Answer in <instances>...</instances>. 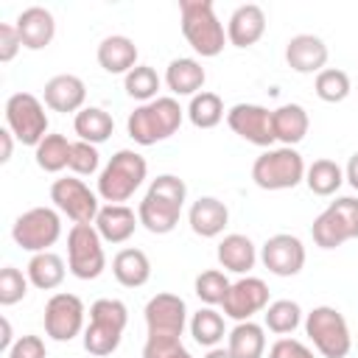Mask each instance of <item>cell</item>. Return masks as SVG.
<instances>
[{
  "mask_svg": "<svg viewBox=\"0 0 358 358\" xmlns=\"http://www.w3.org/2000/svg\"><path fill=\"white\" fill-rule=\"evenodd\" d=\"M67 168L73 171V176H92V173H98V168H101L98 145L76 140L73 148H70V165Z\"/></svg>",
  "mask_w": 358,
  "mask_h": 358,
  "instance_id": "obj_41",
  "label": "cell"
},
{
  "mask_svg": "<svg viewBox=\"0 0 358 358\" xmlns=\"http://www.w3.org/2000/svg\"><path fill=\"white\" fill-rule=\"evenodd\" d=\"M112 274L123 288H140L151 280V260L143 249H120L112 257Z\"/></svg>",
  "mask_w": 358,
  "mask_h": 358,
  "instance_id": "obj_27",
  "label": "cell"
},
{
  "mask_svg": "<svg viewBox=\"0 0 358 358\" xmlns=\"http://www.w3.org/2000/svg\"><path fill=\"white\" fill-rule=\"evenodd\" d=\"M11 238L20 249L31 255L50 252V246L62 238V215L53 207H31L22 215H17L11 227Z\"/></svg>",
  "mask_w": 358,
  "mask_h": 358,
  "instance_id": "obj_11",
  "label": "cell"
},
{
  "mask_svg": "<svg viewBox=\"0 0 358 358\" xmlns=\"http://www.w3.org/2000/svg\"><path fill=\"white\" fill-rule=\"evenodd\" d=\"M271 117H274V137L277 143L282 145H296L305 140L308 129H310V117L305 112V106L299 103H282L277 109H271Z\"/></svg>",
  "mask_w": 358,
  "mask_h": 358,
  "instance_id": "obj_28",
  "label": "cell"
},
{
  "mask_svg": "<svg viewBox=\"0 0 358 358\" xmlns=\"http://www.w3.org/2000/svg\"><path fill=\"white\" fill-rule=\"evenodd\" d=\"M190 336L199 347H218L227 336V324H224V316L215 310V308H199L193 316H190Z\"/></svg>",
  "mask_w": 358,
  "mask_h": 358,
  "instance_id": "obj_33",
  "label": "cell"
},
{
  "mask_svg": "<svg viewBox=\"0 0 358 358\" xmlns=\"http://www.w3.org/2000/svg\"><path fill=\"white\" fill-rule=\"evenodd\" d=\"M84 101H87V84L73 76V73H59L53 78L45 81V90H42V103L53 112H81L84 109Z\"/></svg>",
  "mask_w": 358,
  "mask_h": 358,
  "instance_id": "obj_19",
  "label": "cell"
},
{
  "mask_svg": "<svg viewBox=\"0 0 358 358\" xmlns=\"http://www.w3.org/2000/svg\"><path fill=\"white\" fill-rule=\"evenodd\" d=\"M227 126L252 145L274 148V143H277L271 109H266L260 103H235L232 109H227Z\"/></svg>",
  "mask_w": 358,
  "mask_h": 358,
  "instance_id": "obj_14",
  "label": "cell"
},
{
  "mask_svg": "<svg viewBox=\"0 0 358 358\" xmlns=\"http://www.w3.org/2000/svg\"><path fill=\"white\" fill-rule=\"evenodd\" d=\"M179 17H182V36L199 56L213 59L224 50L227 31L224 22L215 17L213 0H179Z\"/></svg>",
  "mask_w": 358,
  "mask_h": 358,
  "instance_id": "obj_3",
  "label": "cell"
},
{
  "mask_svg": "<svg viewBox=\"0 0 358 358\" xmlns=\"http://www.w3.org/2000/svg\"><path fill=\"white\" fill-rule=\"evenodd\" d=\"M305 336L324 358H347L352 350V336L344 313L333 305H316L305 316Z\"/></svg>",
  "mask_w": 358,
  "mask_h": 358,
  "instance_id": "obj_7",
  "label": "cell"
},
{
  "mask_svg": "<svg viewBox=\"0 0 358 358\" xmlns=\"http://www.w3.org/2000/svg\"><path fill=\"white\" fill-rule=\"evenodd\" d=\"M187 224L199 238H218L229 224V210L215 196H201L187 210Z\"/></svg>",
  "mask_w": 358,
  "mask_h": 358,
  "instance_id": "obj_22",
  "label": "cell"
},
{
  "mask_svg": "<svg viewBox=\"0 0 358 358\" xmlns=\"http://www.w3.org/2000/svg\"><path fill=\"white\" fill-rule=\"evenodd\" d=\"M73 129L78 134V140L84 143H92V145H101L112 137L115 131V120L106 109L101 106H84L76 117H73Z\"/></svg>",
  "mask_w": 358,
  "mask_h": 358,
  "instance_id": "obj_31",
  "label": "cell"
},
{
  "mask_svg": "<svg viewBox=\"0 0 358 358\" xmlns=\"http://www.w3.org/2000/svg\"><path fill=\"white\" fill-rule=\"evenodd\" d=\"M14 154V134L8 129H0V162H8Z\"/></svg>",
  "mask_w": 358,
  "mask_h": 358,
  "instance_id": "obj_46",
  "label": "cell"
},
{
  "mask_svg": "<svg viewBox=\"0 0 358 358\" xmlns=\"http://www.w3.org/2000/svg\"><path fill=\"white\" fill-rule=\"evenodd\" d=\"M143 358H193L182 338L173 336H148L143 344Z\"/></svg>",
  "mask_w": 358,
  "mask_h": 358,
  "instance_id": "obj_42",
  "label": "cell"
},
{
  "mask_svg": "<svg viewBox=\"0 0 358 358\" xmlns=\"http://www.w3.org/2000/svg\"><path fill=\"white\" fill-rule=\"evenodd\" d=\"M6 129L22 143V145H39L48 131V115L45 103L31 92H14L6 101Z\"/></svg>",
  "mask_w": 358,
  "mask_h": 358,
  "instance_id": "obj_10",
  "label": "cell"
},
{
  "mask_svg": "<svg viewBox=\"0 0 358 358\" xmlns=\"http://www.w3.org/2000/svg\"><path fill=\"white\" fill-rule=\"evenodd\" d=\"M327 45L322 36L316 34H296L288 39L285 45V62L294 73H302V76H313V73H322L324 64H327Z\"/></svg>",
  "mask_w": 358,
  "mask_h": 358,
  "instance_id": "obj_18",
  "label": "cell"
},
{
  "mask_svg": "<svg viewBox=\"0 0 358 358\" xmlns=\"http://www.w3.org/2000/svg\"><path fill=\"white\" fill-rule=\"evenodd\" d=\"M103 268L106 252L95 224H73L67 232V271L78 280H98Z\"/></svg>",
  "mask_w": 358,
  "mask_h": 358,
  "instance_id": "obj_9",
  "label": "cell"
},
{
  "mask_svg": "<svg viewBox=\"0 0 358 358\" xmlns=\"http://www.w3.org/2000/svg\"><path fill=\"white\" fill-rule=\"evenodd\" d=\"M305 171L308 165L296 148L277 145V148H266L252 162V182L260 190H291L299 182H305Z\"/></svg>",
  "mask_w": 358,
  "mask_h": 358,
  "instance_id": "obj_6",
  "label": "cell"
},
{
  "mask_svg": "<svg viewBox=\"0 0 358 358\" xmlns=\"http://www.w3.org/2000/svg\"><path fill=\"white\" fill-rule=\"evenodd\" d=\"M129 324V308L120 299L103 296L90 305V324L84 327V350L90 355H112L120 347L123 330Z\"/></svg>",
  "mask_w": 358,
  "mask_h": 358,
  "instance_id": "obj_5",
  "label": "cell"
},
{
  "mask_svg": "<svg viewBox=\"0 0 358 358\" xmlns=\"http://www.w3.org/2000/svg\"><path fill=\"white\" fill-rule=\"evenodd\" d=\"M204 358H232V352L227 347H213V350H207Z\"/></svg>",
  "mask_w": 358,
  "mask_h": 358,
  "instance_id": "obj_49",
  "label": "cell"
},
{
  "mask_svg": "<svg viewBox=\"0 0 358 358\" xmlns=\"http://www.w3.org/2000/svg\"><path fill=\"white\" fill-rule=\"evenodd\" d=\"M218 263L224 271H232V274H249L257 263V249L252 243L249 235H241V232H229L218 241Z\"/></svg>",
  "mask_w": 358,
  "mask_h": 358,
  "instance_id": "obj_25",
  "label": "cell"
},
{
  "mask_svg": "<svg viewBox=\"0 0 358 358\" xmlns=\"http://www.w3.org/2000/svg\"><path fill=\"white\" fill-rule=\"evenodd\" d=\"M185 112H187V120H190L196 129H215V126L227 117L221 95L207 92V90H201L199 95H193Z\"/></svg>",
  "mask_w": 358,
  "mask_h": 358,
  "instance_id": "obj_34",
  "label": "cell"
},
{
  "mask_svg": "<svg viewBox=\"0 0 358 358\" xmlns=\"http://www.w3.org/2000/svg\"><path fill=\"white\" fill-rule=\"evenodd\" d=\"M229 285H232V282L227 280V274H224L221 268H207V271H201V274L196 277V282H193L196 296H199L207 308L221 305L224 296H227V291H229Z\"/></svg>",
  "mask_w": 358,
  "mask_h": 358,
  "instance_id": "obj_39",
  "label": "cell"
},
{
  "mask_svg": "<svg viewBox=\"0 0 358 358\" xmlns=\"http://www.w3.org/2000/svg\"><path fill=\"white\" fill-rule=\"evenodd\" d=\"M182 117H185V109L179 106V101L173 95H159L148 103H140L129 115L126 131L137 145H154L176 134L182 126Z\"/></svg>",
  "mask_w": 358,
  "mask_h": 358,
  "instance_id": "obj_2",
  "label": "cell"
},
{
  "mask_svg": "<svg viewBox=\"0 0 358 358\" xmlns=\"http://www.w3.org/2000/svg\"><path fill=\"white\" fill-rule=\"evenodd\" d=\"M6 355L8 358H48V350H45V341L39 336L28 333V336H20Z\"/></svg>",
  "mask_w": 358,
  "mask_h": 358,
  "instance_id": "obj_44",
  "label": "cell"
},
{
  "mask_svg": "<svg viewBox=\"0 0 358 358\" xmlns=\"http://www.w3.org/2000/svg\"><path fill=\"white\" fill-rule=\"evenodd\" d=\"M159 84H162V81H159L157 70L148 67V64H137L134 70H129V73L123 76L126 95L134 98V101H140V103H148V101L159 98V95H157V92H159Z\"/></svg>",
  "mask_w": 358,
  "mask_h": 358,
  "instance_id": "obj_37",
  "label": "cell"
},
{
  "mask_svg": "<svg viewBox=\"0 0 358 358\" xmlns=\"http://www.w3.org/2000/svg\"><path fill=\"white\" fill-rule=\"evenodd\" d=\"M25 274H28L34 288L53 291V288H59L64 282L67 268H64V260L56 252H36V255H31V260L25 266Z\"/></svg>",
  "mask_w": 358,
  "mask_h": 358,
  "instance_id": "obj_30",
  "label": "cell"
},
{
  "mask_svg": "<svg viewBox=\"0 0 358 358\" xmlns=\"http://www.w3.org/2000/svg\"><path fill=\"white\" fill-rule=\"evenodd\" d=\"M145 327H148V336H173V338H182L185 327H187V305L179 294H154L148 302H145Z\"/></svg>",
  "mask_w": 358,
  "mask_h": 358,
  "instance_id": "obj_15",
  "label": "cell"
},
{
  "mask_svg": "<svg viewBox=\"0 0 358 358\" xmlns=\"http://www.w3.org/2000/svg\"><path fill=\"white\" fill-rule=\"evenodd\" d=\"M84 316L87 308L76 294L59 291L45 302V333L53 341H73L76 336H84Z\"/></svg>",
  "mask_w": 358,
  "mask_h": 358,
  "instance_id": "obj_13",
  "label": "cell"
},
{
  "mask_svg": "<svg viewBox=\"0 0 358 358\" xmlns=\"http://www.w3.org/2000/svg\"><path fill=\"white\" fill-rule=\"evenodd\" d=\"M268 358H316L313 350L308 344H302L299 338H288L280 336L271 347H268Z\"/></svg>",
  "mask_w": 358,
  "mask_h": 358,
  "instance_id": "obj_43",
  "label": "cell"
},
{
  "mask_svg": "<svg viewBox=\"0 0 358 358\" xmlns=\"http://www.w3.org/2000/svg\"><path fill=\"white\" fill-rule=\"evenodd\" d=\"M313 90L324 103H341L350 95V76L338 67H324L322 73H316Z\"/></svg>",
  "mask_w": 358,
  "mask_h": 358,
  "instance_id": "obj_38",
  "label": "cell"
},
{
  "mask_svg": "<svg viewBox=\"0 0 358 358\" xmlns=\"http://www.w3.org/2000/svg\"><path fill=\"white\" fill-rule=\"evenodd\" d=\"M14 25L20 31L22 48H28V50H42L56 36V20H53V14L45 6H28V8H22L17 14V20H14Z\"/></svg>",
  "mask_w": 358,
  "mask_h": 358,
  "instance_id": "obj_21",
  "label": "cell"
},
{
  "mask_svg": "<svg viewBox=\"0 0 358 358\" xmlns=\"http://www.w3.org/2000/svg\"><path fill=\"white\" fill-rule=\"evenodd\" d=\"M305 185L313 196H336L338 187L344 185V168L336 159H313L305 171Z\"/></svg>",
  "mask_w": 358,
  "mask_h": 358,
  "instance_id": "obj_32",
  "label": "cell"
},
{
  "mask_svg": "<svg viewBox=\"0 0 358 358\" xmlns=\"http://www.w3.org/2000/svg\"><path fill=\"white\" fill-rule=\"evenodd\" d=\"M137 224L140 218L129 204H103L95 218V229L103 243H126L134 235Z\"/></svg>",
  "mask_w": 358,
  "mask_h": 358,
  "instance_id": "obj_23",
  "label": "cell"
},
{
  "mask_svg": "<svg viewBox=\"0 0 358 358\" xmlns=\"http://www.w3.org/2000/svg\"><path fill=\"white\" fill-rule=\"evenodd\" d=\"M263 322H266V330H271L277 336H288L302 324V308L294 299H274V302H268Z\"/></svg>",
  "mask_w": 358,
  "mask_h": 358,
  "instance_id": "obj_36",
  "label": "cell"
},
{
  "mask_svg": "<svg viewBox=\"0 0 358 358\" xmlns=\"http://www.w3.org/2000/svg\"><path fill=\"white\" fill-rule=\"evenodd\" d=\"M148 176V162L143 154L131 148H120L109 157V162L98 173V196L106 204L129 201Z\"/></svg>",
  "mask_w": 358,
  "mask_h": 358,
  "instance_id": "obj_4",
  "label": "cell"
},
{
  "mask_svg": "<svg viewBox=\"0 0 358 358\" xmlns=\"http://www.w3.org/2000/svg\"><path fill=\"white\" fill-rule=\"evenodd\" d=\"M305 243L291 235V232H277L271 238H266L263 249H260V260L263 266L274 274V277H294L305 268Z\"/></svg>",
  "mask_w": 358,
  "mask_h": 358,
  "instance_id": "obj_16",
  "label": "cell"
},
{
  "mask_svg": "<svg viewBox=\"0 0 358 358\" xmlns=\"http://www.w3.org/2000/svg\"><path fill=\"white\" fill-rule=\"evenodd\" d=\"M313 243L319 249H336L352 238H358V199L341 196L330 201L310 224Z\"/></svg>",
  "mask_w": 358,
  "mask_h": 358,
  "instance_id": "obj_8",
  "label": "cell"
},
{
  "mask_svg": "<svg viewBox=\"0 0 358 358\" xmlns=\"http://www.w3.org/2000/svg\"><path fill=\"white\" fill-rule=\"evenodd\" d=\"M22 48L20 31L14 22H0V62H11Z\"/></svg>",
  "mask_w": 358,
  "mask_h": 358,
  "instance_id": "obj_45",
  "label": "cell"
},
{
  "mask_svg": "<svg viewBox=\"0 0 358 358\" xmlns=\"http://www.w3.org/2000/svg\"><path fill=\"white\" fill-rule=\"evenodd\" d=\"M204 81H207V73H204L201 62L193 59V56L171 59V64L165 70V84L173 92V98L176 95H190V98L199 95L201 87H204Z\"/></svg>",
  "mask_w": 358,
  "mask_h": 358,
  "instance_id": "obj_26",
  "label": "cell"
},
{
  "mask_svg": "<svg viewBox=\"0 0 358 358\" xmlns=\"http://www.w3.org/2000/svg\"><path fill=\"white\" fill-rule=\"evenodd\" d=\"M344 179L350 182L352 190H358V151L350 157V162H347V168H344Z\"/></svg>",
  "mask_w": 358,
  "mask_h": 358,
  "instance_id": "obj_48",
  "label": "cell"
},
{
  "mask_svg": "<svg viewBox=\"0 0 358 358\" xmlns=\"http://www.w3.org/2000/svg\"><path fill=\"white\" fill-rule=\"evenodd\" d=\"M187 199V185L176 173H159L151 179L143 201L137 204V218L151 235H168L179 224Z\"/></svg>",
  "mask_w": 358,
  "mask_h": 358,
  "instance_id": "obj_1",
  "label": "cell"
},
{
  "mask_svg": "<svg viewBox=\"0 0 358 358\" xmlns=\"http://www.w3.org/2000/svg\"><path fill=\"white\" fill-rule=\"evenodd\" d=\"M227 350L232 358H263L266 352V327L257 322H238L227 333Z\"/></svg>",
  "mask_w": 358,
  "mask_h": 358,
  "instance_id": "obj_29",
  "label": "cell"
},
{
  "mask_svg": "<svg viewBox=\"0 0 358 358\" xmlns=\"http://www.w3.org/2000/svg\"><path fill=\"white\" fill-rule=\"evenodd\" d=\"M95 56H98V64L109 76H126L129 70L137 67V45H134V39H129L123 34L103 36Z\"/></svg>",
  "mask_w": 358,
  "mask_h": 358,
  "instance_id": "obj_24",
  "label": "cell"
},
{
  "mask_svg": "<svg viewBox=\"0 0 358 358\" xmlns=\"http://www.w3.org/2000/svg\"><path fill=\"white\" fill-rule=\"evenodd\" d=\"M266 11L257 3H243L229 14L227 22V42L235 48H252L266 34Z\"/></svg>",
  "mask_w": 358,
  "mask_h": 358,
  "instance_id": "obj_20",
  "label": "cell"
},
{
  "mask_svg": "<svg viewBox=\"0 0 358 358\" xmlns=\"http://www.w3.org/2000/svg\"><path fill=\"white\" fill-rule=\"evenodd\" d=\"M0 327H3V336H0V350H3V352H8V350L14 347V341H17V338H14V333H11V322L3 316V319H0Z\"/></svg>",
  "mask_w": 358,
  "mask_h": 358,
  "instance_id": "obj_47",
  "label": "cell"
},
{
  "mask_svg": "<svg viewBox=\"0 0 358 358\" xmlns=\"http://www.w3.org/2000/svg\"><path fill=\"white\" fill-rule=\"evenodd\" d=\"M101 196L92 193L84 179L78 176H62L50 185V201L56 204L59 213H64L73 224H95L98 210H101Z\"/></svg>",
  "mask_w": 358,
  "mask_h": 358,
  "instance_id": "obj_12",
  "label": "cell"
},
{
  "mask_svg": "<svg viewBox=\"0 0 358 358\" xmlns=\"http://www.w3.org/2000/svg\"><path fill=\"white\" fill-rule=\"evenodd\" d=\"M224 316L235 319V322H249L255 313L268 308V285L260 277H241L229 285L224 302Z\"/></svg>",
  "mask_w": 358,
  "mask_h": 358,
  "instance_id": "obj_17",
  "label": "cell"
},
{
  "mask_svg": "<svg viewBox=\"0 0 358 358\" xmlns=\"http://www.w3.org/2000/svg\"><path fill=\"white\" fill-rule=\"evenodd\" d=\"M70 148H73V143L64 134H48L34 148V159L45 173H59L70 165Z\"/></svg>",
  "mask_w": 358,
  "mask_h": 358,
  "instance_id": "obj_35",
  "label": "cell"
},
{
  "mask_svg": "<svg viewBox=\"0 0 358 358\" xmlns=\"http://www.w3.org/2000/svg\"><path fill=\"white\" fill-rule=\"evenodd\" d=\"M28 274H22L17 266H3L0 268V305L8 308V305H17L25 299L28 294Z\"/></svg>",
  "mask_w": 358,
  "mask_h": 358,
  "instance_id": "obj_40",
  "label": "cell"
}]
</instances>
